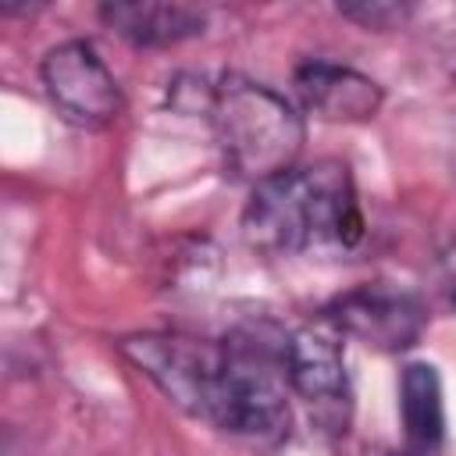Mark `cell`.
Returning a JSON list of instances; mask_svg holds the SVG:
<instances>
[{
	"label": "cell",
	"instance_id": "obj_1",
	"mask_svg": "<svg viewBox=\"0 0 456 456\" xmlns=\"http://www.w3.org/2000/svg\"><path fill=\"white\" fill-rule=\"evenodd\" d=\"M242 235L271 256L353 249L363 239V210L349 167L342 160H317L253 185Z\"/></svg>",
	"mask_w": 456,
	"mask_h": 456
},
{
	"label": "cell",
	"instance_id": "obj_2",
	"mask_svg": "<svg viewBox=\"0 0 456 456\" xmlns=\"http://www.w3.org/2000/svg\"><path fill=\"white\" fill-rule=\"evenodd\" d=\"M203 118L214 125L228 171L253 185L296 167L306 142L303 114L278 89L235 71L210 78Z\"/></svg>",
	"mask_w": 456,
	"mask_h": 456
},
{
	"label": "cell",
	"instance_id": "obj_3",
	"mask_svg": "<svg viewBox=\"0 0 456 456\" xmlns=\"http://www.w3.org/2000/svg\"><path fill=\"white\" fill-rule=\"evenodd\" d=\"M118 349L142 378H150L164 392L167 403L196 420L214 424L232 367V346H217L182 331H139L125 335Z\"/></svg>",
	"mask_w": 456,
	"mask_h": 456
},
{
	"label": "cell",
	"instance_id": "obj_4",
	"mask_svg": "<svg viewBox=\"0 0 456 456\" xmlns=\"http://www.w3.org/2000/svg\"><path fill=\"white\" fill-rule=\"evenodd\" d=\"M39 78L57 114L78 128H107L121 114V86L86 39H64L39 61Z\"/></svg>",
	"mask_w": 456,
	"mask_h": 456
},
{
	"label": "cell",
	"instance_id": "obj_5",
	"mask_svg": "<svg viewBox=\"0 0 456 456\" xmlns=\"http://www.w3.org/2000/svg\"><path fill=\"white\" fill-rule=\"evenodd\" d=\"M285 385L310 406L314 420L328 431H346L349 417V374L338 331L321 317V324H303L281 342Z\"/></svg>",
	"mask_w": 456,
	"mask_h": 456
},
{
	"label": "cell",
	"instance_id": "obj_6",
	"mask_svg": "<svg viewBox=\"0 0 456 456\" xmlns=\"http://www.w3.org/2000/svg\"><path fill=\"white\" fill-rule=\"evenodd\" d=\"M324 321L349 338H360L381 353H403L420 342L428 328V310L417 292L388 281H367L324 306Z\"/></svg>",
	"mask_w": 456,
	"mask_h": 456
},
{
	"label": "cell",
	"instance_id": "obj_7",
	"mask_svg": "<svg viewBox=\"0 0 456 456\" xmlns=\"http://www.w3.org/2000/svg\"><path fill=\"white\" fill-rule=\"evenodd\" d=\"M292 86L299 103L324 121H370L385 100L381 86L370 75L324 57L299 61L292 71Z\"/></svg>",
	"mask_w": 456,
	"mask_h": 456
},
{
	"label": "cell",
	"instance_id": "obj_8",
	"mask_svg": "<svg viewBox=\"0 0 456 456\" xmlns=\"http://www.w3.org/2000/svg\"><path fill=\"white\" fill-rule=\"evenodd\" d=\"M100 21L114 28L125 43L157 50L175 46L203 32L207 14L189 4H157V0H110L100 7Z\"/></svg>",
	"mask_w": 456,
	"mask_h": 456
},
{
	"label": "cell",
	"instance_id": "obj_9",
	"mask_svg": "<svg viewBox=\"0 0 456 456\" xmlns=\"http://www.w3.org/2000/svg\"><path fill=\"white\" fill-rule=\"evenodd\" d=\"M399 417L403 435L413 456H428L445 438V399L438 367L428 360H413L399 378Z\"/></svg>",
	"mask_w": 456,
	"mask_h": 456
},
{
	"label": "cell",
	"instance_id": "obj_10",
	"mask_svg": "<svg viewBox=\"0 0 456 456\" xmlns=\"http://www.w3.org/2000/svg\"><path fill=\"white\" fill-rule=\"evenodd\" d=\"M338 14L349 18V21H356V25H363V28L385 32V28L399 25V21L410 14V7H403V4H385V0H374V4L363 0V4H342Z\"/></svg>",
	"mask_w": 456,
	"mask_h": 456
},
{
	"label": "cell",
	"instance_id": "obj_11",
	"mask_svg": "<svg viewBox=\"0 0 456 456\" xmlns=\"http://www.w3.org/2000/svg\"><path fill=\"white\" fill-rule=\"evenodd\" d=\"M442 278H445V289H449V296L456 303V239L442 249Z\"/></svg>",
	"mask_w": 456,
	"mask_h": 456
},
{
	"label": "cell",
	"instance_id": "obj_12",
	"mask_svg": "<svg viewBox=\"0 0 456 456\" xmlns=\"http://www.w3.org/2000/svg\"><path fill=\"white\" fill-rule=\"evenodd\" d=\"M363 456H413V452H395V449H367Z\"/></svg>",
	"mask_w": 456,
	"mask_h": 456
}]
</instances>
